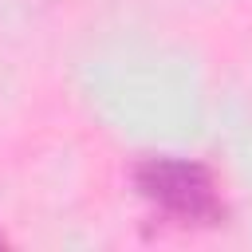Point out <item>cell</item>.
<instances>
[{"label": "cell", "mask_w": 252, "mask_h": 252, "mask_svg": "<svg viewBox=\"0 0 252 252\" xmlns=\"http://www.w3.org/2000/svg\"><path fill=\"white\" fill-rule=\"evenodd\" d=\"M134 193L165 220L181 228H217L228 220L217 173L197 158L150 154L130 169Z\"/></svg>", "instance_id": "1"}, {"label": "cell", "mask_w": 252, "mask_h": 252, "mask_svg": "<svg viewBox=\"0 0 252 252\" xmlns=\"http://www.w3.org/2000/svg\"><path fill=\"white\" fill-rule=\"evenodd\" d=\"M0 248H8V236H4V232H0Z\"/></svg>", "instance_id": "2"}]
</instances>
